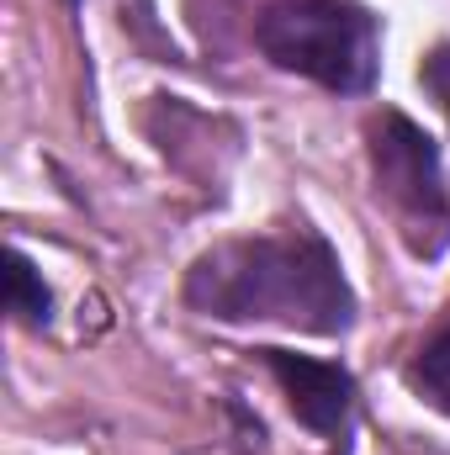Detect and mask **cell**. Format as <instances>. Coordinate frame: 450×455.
I'll use <instances>...</instances> for the list:
<instances>
[{
	"mask_svg": "<svg viewBox=\"0 0 450 455\" xmlns=\"http://www.w3.org/2000/svg\"><path fill=\"white\" fill-rule=\"evenodd\" d=\"M260 360L270 365V376L281 381L292 413L313 429V435H339L355 403V376L344 365L313 360V355H292V349H260Z\"/></svg>",
	"mask_w": 450,
	"mask_h": 455,
	"instance_id": "cell-4",
	"label": "cell"
},
{
	"mask_svg": "<svg viewBox=\"0 0 450 455\" xmlns=\"http://www.w3.org/2000/svg\"><path fill=\"white\" fill-rule=\"evenodd\" d=\"M5 307L16 313V323H48V313H53V291L43 286V275L32 270V259L21 254V249H11L5 254Z\"/></svg>",
	"mask_w": 450,
	"mask_h": 455,
	"instance_id": "cell-5",
	"label": "cell"
},
{
	"mask_svg": "<svg viewBox=\"0 0 450 455\" xmlns=\"http://www.w3.org/2000/svg\"><path fill=\"white\" fill-rule=\"evenodd\" d=\"M408 381H414L440 413H450V323L419 349V360L408 365Z\"/></svg>",
	"mask_w": 450,
	"mask_h": 455,
	"instance_id": "cell-6",
	"label": "cell"
},
{
	"mask_svg": "<svg viewBox=\"0 0 450 455\" xmlns=\"http://www.w3.org/2000/svg\"><path fill=\"white\" fill-rule=\"evenodd\" d=\"M371 164L382 191L408 207L414 218H446V175H440V148L424 127H414L403 112H382L371 122Z\"/></svg>",
	"mask_w": 450,
	"mask_h": 455,
	"instance_id": "cell-3",
	"label": "cell"
},
{
	"mask_svg": "<svg viewBox=\"0 0 450 455\" xmlns=\"http://www.w3.org/2000/svg\"><path fill=\"white\" fill-rule=\"evenodd\" d=\"M186 302L223 323H286L302 334H344L355 323V291L318 233L207 249L186 275Z\"/></svg>",
	"mask_w": 450,
	"mask_h": 455,
	"instance_id": "cell-1",
	"label": "cell"
},
{
	"mask_svg": "<svg viewBox=\"0 0 450 455\" xmlns=\"http://www.w3.org/2000/svg\"><path fill=\"white\" fill-rule=\"evenodd\" d=\"M265 59L329 91H371L382 43L376 21L350 0H276L254 27Z\"/></svg>",
	"mask_w": 450,
	"mask_h": 455,
	"instance_id": "cell-2",
	"label": "cell"
},
{
	"mask_svg": "<svg viewBox=\"0 0 450 455\" xmlns=\"http://www.w3.org/2000/svg\"><path fill=\"white\" fill-rule=\"evenodd\" d=\"M424 85L435 91V101L450 112V48H440V53L424 59Z\"/></svg>",
	"mask_w": 450,
	"mask_h": 455,
	"instance_id": "cell-7",
	"label": "cell"
}]
</instances>
